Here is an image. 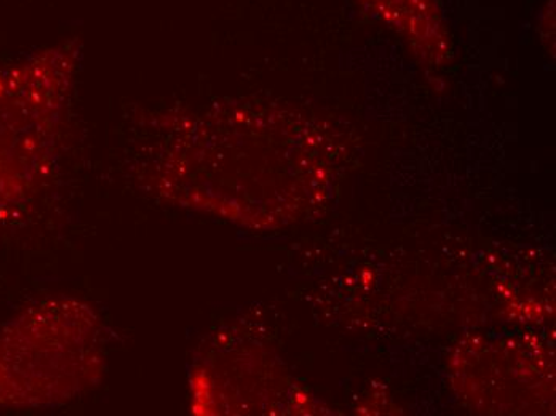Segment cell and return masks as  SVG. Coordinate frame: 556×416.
Masks as SVG:
<instances>
[{"instance_id":"obj_1","label":"cell","mask_w":556,"mask_h":416,"mask_svg":"<svg viewBox=\"0 0 556 416\" xmlns=\"http://www.w3.org/2000/svg\"><path fill=\"white\" fill-rule=\"evenodd\" d=\"M79 43L67 40L0 67V181L30 178L52 161Z\"/></svg>"},{"instance_id":"obj_2","label":"cell","mask_w":556,"mask_h":416,"mask_svg":"<svg viewBox=\"0 0 556 416\" xmlns=\"http://www.w3.org/2000/svg\"><path fill=\"white\" fill-rule=\"evenodd\" d=\"M357 3L369 18L393 30L420 55H439L450 49L442 0H357Z\"/></svg>"}]
</instances>
